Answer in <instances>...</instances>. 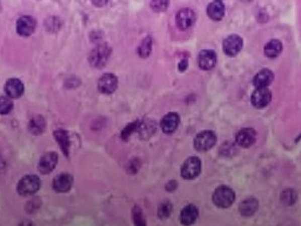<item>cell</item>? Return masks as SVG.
Returning a JSON list of instances; mask_svg holds the SVG:
<instances>
[{
	"instance_id": "cell-26",
	"label": "cell",
	"mask_w": 301,
	"mask_h": 226,
	"mask_svg": "<svg viewBox=\"0 0 301 226\" xmlns=\"http://www.w3.org/2000/svg\"><path fill=\"white\" fill-rule=\"evenodd\" d=\"M152 49V40L150 36H147L146 38L142 40L140 45L137 48L138 54L142 58H146L150 55Z\"/></svg>"
},
{
	"instance_id": "cell-20",
	"label": "cell",
	"mask_w": 301,
	"mask_h": 226,
	"mask_svg": "<svg viewBox=\"0 0 301 226\" xmlns=\"http://www.w3.org/2000/svg\"><path fill=\"white\" fill-rule=\"evenodd\" d=\"M259 207V203L255 198H248L243 200L239 205V213L242 216L249 217L253 216Z\"/></svg>"
},
{
	"instance_id": "cell-30",
	"label": "cell",
	"mask_w": 301,
	"mask_h": 226,
	"mask_svg": "<svg viewBox=\"0 0 301 226\" xmlns=\"http://www.w3.org/2000/svg\"><path fill=\"white\" fill-rule=\"evenodd\" d=\"M13 102L6 97H1L0 98V113L2 115H6L12 111L13 109Z\"/></svg>"
},
{
	"instance_id": "cell-2",
	"label": "cell",
	"mask_w": 301,
	"mask_h": 226,
	"mask_svg": "<svg viewBox=\"0 0 301 226\" xmlns=\"http://www.w3.org/2000/svg\"><path fill=\"white\" fill-rule=\"evenodd\" d=\"M42 186L40 178L35 174H28L23 177L17 184L18 195L23 197L32 196L39 192Z\"/></svg>"
},
{
	"instance_id": "cell-33",
	"label": "cell",
	"mask_w": 301,
	"mask_h": 226,
	"mask_svg": "<svg viewBox=\"0 0 301 226\" xmlns=\"http://www.w3.org/2000/svg\"><path fill=\"white\" fill-rule=\"evenodd\" d=\"M178 188V183L176 180H170L166 184L165 189L167 192H173Z\"/></svg>"
},
{
	"instance_id": "cell-27",
	"label": "cell",
	"mask_w": 301,
	"mask_h": 226,
	"mask_svg": "<svg viewBox=\"0 0 301 226\" xmlns=\"http://www.w3.org/2000/svg\"><path fill=\"white\" fill-rule=\"evenodd\" d=\"M173 211V205L170 201H164L158 208V216L161 220L168 219Z\"/></svg>"
},
{
	"instance_id": "cell-9",
	"label": "cell",
	"mask_w": 301,
	"mask_h": 226,
	"mask_svg": "<svg viewBox=\"0 0 301 226\" xmlns=\"http://www.w3.org/2000/svg\"><path fill=\"white\" fill-rule=\"evenodd\" d=\"M243 45V39L240 36L237 34L230 35L223 41V51L229 57H235L241 51Z\"/></svg>"
},
{
	"instance_id": "cell-17",
	"label": "cell",
	"mask_w": 301,
	"mask_h": 226,
	"mask_svg": "<svg viewBox=\"0 0 301 226\" xmlns=\"http://www.w3.org/2000/svg\"><path fill=\"white\" fill-rule=\"evenodd\" d=\"M4 89L5 92L9 98L17 99L24 95V83L19 79H9L5 84Z\"/></svg>"
},
{
	"instance_id": "cell-35",
	"label": "cell",
	"mask_w": 301,
	"mask_h": 226,
	"mask_svg": "<svg viewBox=\"0 0 301 226\" xmlns=\"http://www.w3.org/2000/svg\"><path fill=\"white\" fill-rule=\"evenodd\" d=\"M188 60H185V59L181 60L179 63V65H178V69H179V72H185L188 69Z\"/></svg>"
},
{
	"instance_id": "cell-14",
	"label": "cell",
	"mask_w": 301,
	"mask_h": 226,
	"mask_svg": "<svg viewBox=\"0 0 301 226\" xmlns=\"http://www.w3.org/2000/svg\"><path fill=\"white\" fill-rule=\"evenodd\" d=\"M199 66L203 70H210L217 63L216 53L213 50H202L197 57Z\"/></svg>"
},
{
	"instance_id": "cell-22",
	"label": "cell",
	"mask_w": 301,
	"mask_h": 226,
	"mask_svg": "<svg viewBox=\"0 0 301 226\" xmlns=\"http://www.w3.org/2000/svg\"><path fill=\"white\" fill-rule=\"evenodd\" d=\"M45 127H46V121L42 115H36V116L33 117L29 121V130L33 134H41L45 131Z\"/></svg>"
},
{
	"instance_id": "cell-11",
	"label": "cell",
	"mask_w": 301,
	"mask_h": 226,
	"mask_svg": "<svg viewBox=\"0 0 301 226\" xmlns=\"http://www.w3.org/2000/svg\"><path fill=\"white\" fill-rule=\"evenodd\" d=\"M36 27V21L33 17L24 15L18 18L16 24V30L18 35L27 37L33 34Z\"/></svg>"
},
{
	"instance_id": "cell-29",
	"label": "cell",
	"mask_w": 301,
	"mask_h": 226,
	"mask_svg": "<svg viewBox=\"0 0 301 226\" xmlns=\"http://www.w3.org/2000/svg\"><path fill=\"white\" fill-rule=\"evenodd\" d=\"M132 219H133V223L136 226L146 225L145 217H144L142 209L139 206H135L132 209Z\"/></svg>"
},
{
	"instance_id": "cell-16",
	"label": "cell",
	"mask_w": 301,
	"mask_h": 226,
	"mask_svg": "<svg viewBox=\"0 0 301 226\" xmlns=\"http://www.w3.org/2000/svg\"><path fill=\"white\" fill-rule=\"evenodd\" d=\"M53 136L60 146L62 153L66 157H69L71 148V139L69 132L63 128L56 129L53 132Z\"/></svg>"
},
{
	"instance_id": "cell-34",
	"label": "cell",
	"mask_w": 301,
	"mask_h": 226,
	"mask_svg": "<svg viewBox=\"0 0 301 226\" xmlns=\"http://www.w3.org/2000/svg\"><path fill=\"white\" fill-rule=\"evenodd\" d=\"M138 168H139V165L135 161H133V162H130L127 169H128V172L130 174H135L137 172L138 169H139Z\"/></svg>"
},
{
	"instance_id": "cell-5",
	"label": "cell",
	"mask_w": 301,
	"mask_h": 226,
	"mask_svg": "<svg viewBox=\"0 0 301 226\" xmlns=\"http://www.w3.org/2000/svg\"><path fill=\"white\" fill-rule=\"evenodd\" d=\"M217 142V136L212 130H203L194 138V148L200 153H205L214 147Z\"/></svg>"
},
{
	"instance_id": "cell-19",
	"label": "cell",
	"mask_w": 301,
	"mask_h": 226,
	"mask_svg": "<svg viewBox=\"0 0 301 226\" xmlns=\"http://www.w3.org/2000/svg\"><path fill=\"white\" fill-rule=\"evenodd\" d=\"M199 216L198 208L194 204L185 206L180 213L181 223L184 225H192Z\"/></svg>"
},
{
	"instance_id": "cell-25",
	"label": "cell",
	"mask_w": 301,
	"mask_h": 226,
	"mask_svg": "<svg viewBox=\"0 0 301 226\" xmlns=\"http://www.w3.org/2000/svg\"><path fill=\"white\" fill-rule=\"evenodd\" d=\"M280 200L284 205L291 206L295 204L297 200V195L294 189H287L282 191L280 195Z\"/></svg>"
},
{
	"instance_id": "cell-28",
	"label": "cell",
	"mask_w": 301,
	"mask_h": 226,
	"mask_svg": "<svg viewBox=\"0 0 301 226\" xmlns=\"http://www.w3.org/2000/svg\"><path fill=\"white\" fill-rule=\"evenodd\" d=\"M139 120H136V121H132V122L127 124L125 127L123 129L121 133V139L124 141H127L129 138L130 137L132 134L134 133L135 131L138 130V127H139Z\"/></svg>"
},
{
	"instance_id": "cell-24",
	"label": "cell",
	"mask_w": 301,
	"mask_h": 226,
	"mask_svg": "<svg viewBox=\"0 0 301 226\" xmlns=\"http://www.w3.org/2000/svg\"><path fill=\"white\" fill-rule=\"evenodd\" d=\"M138 133H139L141 137L143 139L149 138L156 130V124L155 121L152 120H146V121H139V127H138Z\"/></svg>"
},
{
	"instance_id": "cell-23",
	"label": "cell",
	"mask_w": 301,
	"mask_h": 226,
	"mask_svg": "<svg viewBox=\"0 0 301 226\" xmlns=\"http://www.w3.org/2000/svg\"><path fill=\"white\" fill-rule=\"evenodd\" d=\"M282 48L283 46L280 41L278 39H272L264 46V54L269 58H276L282 52Z\"/></svg>"
},
{
	"instance_id": "cell-4",
	"label": "cell",
	"mask_w": 301,
	"mask_h": 226,
	"mask_svg": "<svg viewBox=\"0 0 301 226\" xmlns=\"http://www.w3.org/2000/svg\"><path fill=\"white\" fill-rule=\"evenodd\" d=\"M202 170L201 160L198 157L193 156L188 158L181 168V176L187 180H194L197 178Z\"/></svg>"
},
{
	"instance_id": "cell-18",
	"label": "cell",
	"mask_w": 301,
	"mask_h": 226,
	"mask_svg": "<svg viewBox=\"0 0 301 226\" xmlns=\"http://www.w3.org/2000/svg\"><path fill=\"white\" fill-rule=\"evenodd\" d=\"M274 80V74L269 69H263L260 70L254 77L252 83L256 89L267 88Z\"/></svg>"
},
{
	"instance_id": "cell-31",
	"label": "cell",
	"mask_w": 301,
	"mask_h": 226,
	"mask_svg": "<svg viewBox=\"0 0 301 226\" xmlns=\"http://www.w3.org/2000/svg\"><path fill=\"white\" fill-rule=\"evenodd\" d=\"M168 6V1H152L150 3V7L156 12H164Z\"/></svg>"
},
{
	"instance_id": "cell-32",
	"label": "cell",
	"mask_w": 301,
	"mask_h": 226,
	"mask_svg": "<svg viewBox=\"0 0 301 226\" xmlns=\"http://www.w3.org/2000/svg\"><path fill=\"white\" fill-rule=\"evenodd\" d=\"M45 25H46L47 30L54 31L55 30H58L59 27H60V21L57 18H51L48 19V22L45 23Z\"/></svg>"
},
{
	"instance_id": "cell-15",
	"label": "cell",
	"mask_w": 301,
	"mask_h": 226,
	"mask_svg": "<svg viewBox=\"0 0 301 226\" xmlns=\"http://www.w3.org/2000/svg\"><path fill=\"white\" fill-rule=\"evenodd\" d=\"M180 124V117L176 113H169L166 114L161 120V130L167 134H171L177 130Z\"/></svg>"
},
{
	"instance_id": "cell-7",
	"label": "cell",
	"mask_w": 301,
	"mask_h": 226,
	"mask_svg": "<svg viewBox=\"0 0 301 226\" xmlns=\"http://www.w3.org/2000/svg\"><path fill=\"white\" fill-rule=\"evenodd\" d=\"M118 86V78L115 74L110 72L102 75L97 83V89L99 92L103 95H112L116 91Z\"/></svg>"
},
{
	"instance_id": "cell-21",
	"label": "cell",
	"mask_w": 301,
	"mask_h": 226,
	"mask_svg": "<svg viewBox=\"0 0 301 226\" xmlns=\"http://www.w3.org/2000/svg\"><path fill=\"white\" fill-rule=\"evenodd\" d=\"M208 16L214 21L222 19L225 13V6L221 1H214L209 4L206 9Z\"/></svg>"
},
{
	"instance_id": "cell-12",
	"label": "cell",
	"mask_w": 301,
	"mask_h": 226,
	"mask_svg": "<svg viewBox=\"0 0 301 226\" xmlns=\"http://www.w3.org/2000/svg\"><path fill=\"white\" fill-rule=\"evenodd\" d=\"M197 19L195 12L191 9H182L176 15V21L180 30H186L191 28Z\"/></svg>"
},
{
	"instance_id": "cell-6",
	"label": "cell",
	"mask_w": 301,
	"mask_h": 226,
	"mask_svg": "<svg viewBox=\"0 0 301 226\" xmlns=\"http://www.w3.org/2000/svg\"><path fill=\"white\" fill-rule=\"evenodd\" d=\"M74 177L69 173L63 172L54 177L52 182L53 190L57 193H67L73 186Z\"/></svg>"
},
{
	"instance_id": "cell-8",
	"label": "cell",
	"mask_w": 301,
	"mask_h": 226,
	"mask_svg": "<svg viewBox=\"0 0 301 226\" xmlns=\"http://www.w3.org/2000/svg\"><path fill=\"white\" fill-rule=\"evenodd\" d=\"M59 156L56 152H48L41 157L38 164V170L43 175L51 174L58 163Z\"/></svg>"
},
{
	"instance_id": "cell-10",
	"label": "cell",
	"mask_w": 301,
	"mask_h": 226,
	"mask_svg": "<svg viewBox=\"0 0 301 226\" xmlns=\"http://www.w3.org/2000/svg\"><path fill=\"white\" fill-rule=\"evenodd\" d=\"M272 99L271 92L267 88L256 89L251 96V103L256 109H264L269 105Z\"/></svg>"
},
{
	"instance_id": "cell-13",
	"label": "cell",
	"mask_w": 301,
	"mask_h": 226,
	"mask_svg": "<svg viewBox=\"0 0 301 226\" xmlns=\"http://www.w3.org/2000/svg\"><path fill=\"white\" fill-rule=\"evenodd\" d=\"M257 139V133L255 129L246 127L241 129L236 136L237 145L243 148H249L255 144Z\"/></svg>"
},
{
	"instance_id": "cell-3",
	"label": "cell",
	"mask_w": 301,
	"mask_h": 226,
	"mask_svg": "<svg viewBox=\"0 0 301 226\" xmlns=\"http://www.w3.org/2000/svg\"><path fill=\"white\" fill-rule=\"evenodd\" d=\"M236 199L235 192L226 186L217 188L212 195V201L219 208H228L234 204Z\"/></svg>"
},
{
	"instance_id": "cell-1",
	"label": "cell",
	"mask_w": 301,
	"mask_h": 226,
	"mask_svg": "<svg viewBox=\"0 0 301 226\" xmlns=\"http://www.w3.org/2000/svg\"><path fill=\"white\" fill-rule=\"evenodd\" d=\"M112 52V47L109 44H100L90 52L88 62L93 67L102 69L109 61Z\"/></svg>"
}]
</instances>
